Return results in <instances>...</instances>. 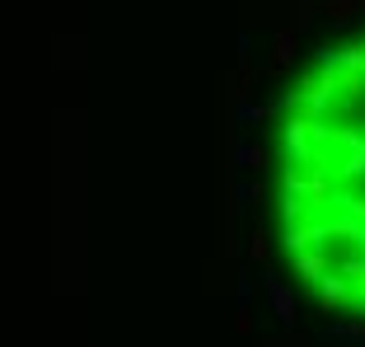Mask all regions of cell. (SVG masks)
Masks as SVG:
<instances>
[{
    "instance_id": "2",
    "label": "cell",
    "mask_w": 365,
    "mask_h": 347,
    "mask_svg": "<svg viewBox=\"0 0 365 347\" xmlns=\"http://www.w3.org/2000/svg\"><path fill=\"white\" fill-rule=\"evenodd\" d=\"M272 301H277L281 319H286V324H290V319H295V315H290V296H286V286H272Z\"/></svg>"
},
{
    "instance_id": "1",
    "label": "cell",
    "mask_w": 365,
    "mask_h": 347,
    "mask_svg": "<svg viewBox=\"0 0 365 347\" xmlns=\"http://www.w3.org/2000/svg\"><path fill=\"white\" fill-rule=\"evenodd\" d=\"M281 249L323 310L365 315V38L319 47L281 94Z\"/></svg>"
}]
</instances>
